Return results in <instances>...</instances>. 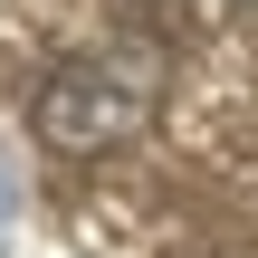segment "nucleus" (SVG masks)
Returning a JSON list of instances; mask_svg holds the SVG:
<instances>
[{"label": "nucleus", "instance_id": "obj_1", "mask_svg": "<svg viewBox=\"0 0 258 258\" xmlns=\"http://www.w3.org/2000/svg\"><path fill=\"white\" fill-rule=\"evenodd\" d=\"M153 105H163V67L144 48H86V57H67V67L38 77L29 134L48 153H67V163H96V153L134 144L153 124Z\"/></svg>", "mask_w": 258, "mask_h": 258}]
</instances>
